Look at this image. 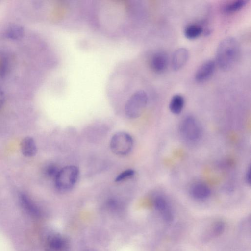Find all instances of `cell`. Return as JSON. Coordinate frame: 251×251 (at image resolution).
Masks as SVG:
<instances>
[{
  "mask_svg": "<svg viewBox=\"0 0 251 251\" xmlns=\"http://www.w3.org/2000/svg\"><path fill=\"white\" fill-rule=\"evenodd\" d=\"M240 52L238 41L233 37H228L219 44L216 53V63L224 71L230 70L237 62Z\"/></svg>",
  "mask_w": 251,
  "mask_h": 251,
  "instance_id": "6da1fadb",
  "label": "cell"
},
{
  "mask_svg": "<svg viewBox=\"0 0 251 251\" xmlns=\"http://www.w3.org/2000/svg\"><path fill=\"white\" fill-rule=\"evenodd\" d=\"M79 169L74 165H68L60 169L54 178L56 188L60 191L71 190L76 183Z\"/></svg>",
  "mask_w": 251,
  "mask_h": 251,
  "instance_id": "7a4b0ae2",
  "label": "cell"
},
{
  "mask_svg": "<svg viewBox=\"0 0 251 251\" xmlns=\"http://www.w3.org/2000/svg\"><path fill=\"white\" fill-rule=\"evenodd\" d=\"M148 101L146 92L142 90L134 92L128 99L125 107L126 115L130 119H136L141 115Z\"/></svg>",
  "mask_w": 251,
  "mask_h": 251,
  "instance_id": "3957f363",
  "label": "cell"
},
{
  "mask_svg": "<svg viewBox=\"0 0 251 251\" xmlns=\"http://www.w3.org/2000/svg\"><path fill=\"white\" fill-rule=\"evenodd\" d=\"M133 140L132 136L126 132H118L111 138L110 148L115 154L124 156L129 154L132 150Z\"/></svg>",
  "mask_w": 251,
  "mask_h": 251,
  "instance_id": "277c9868",
  "label": "cell"
},
{
  "mask_svg": "<svg viewBox=\"0 0 251 251\" xmlns=\"http://www.w3.org/2000/svg\"><path fill=\"white\" fill-rule=\"evenodd\" d=\"M180 131L183 137L189 141L199 140L201 135V129L199 122L191 116L185 117L182 120Z\"/></svg>",
  "mask_w": 251,
  "mask_h": 251,
  "instance_id": "5b68a950",
  "label": "cell"
},
{
  "mask_svg": "<svg viewBox=\"0 0 251 251\" xmlns=\"http://www.w3.org/2000/svg\"><path fill=\"white\" fill-rule=\"evenodd\" d=\"M169 58L167 54L164 51L155 52L151 56L150 65L152 69L156 73H162L167 68Z\"/></svg>",
  "mask_w": 251,
  "mask_h": 251,
  "instance_id": "8992f818",
  "label": "cell"
},
{
  "mask_svg": "<svg viewBox=\"0 0 251 251\" xmlns=\"http://www.w3.org/2000/svg\"><path fill=\"white\" fill-rule=\"evenodd\" d=\"M215 66V61L213 60H208L203 63L195 74L196 81L202 82L207 80L213 75Z\"/></svg>",
  "mask_w": 251,
  "mask_h": 251,
  "instance_id": "52a82bcc",
  "label": "cell"
},
{
  "mask_svg": "<svg viewBox=\"0 0 251 251\" xmlns=\"http://www.w3.org/2000/svg\"><path fill=\"white\" fill-rule=\"evenodd\" d=\"M189 58V51L185 48H179L174 52L171 59V66L173 70L177 71L182 68Z\"/></svg>",
  "mask_w": 251,
  "mask_h": 251,
  "instance_id": "ba28073f",
  "label": "cell"
},
{
  "mask_svg": "<svg viewBox=\"0 0 251 251\" xmlns=\"http://www.w3.org/2000/svg\"><path fill=\"white\" fill-rule=\"evenodd\" d=\"M155 208L162 215L163 218L166 222H171L173 219V214L166 200L162 196L156 197L154 201Z\"/></svg>",
  "mask_w": 251,
  "mask_h": 251,
  "instance_id": "9c48e42d",
  "label": "cell"
},
{
  "mask_svg": "<svg viewBox=\"0 0 251 251\" xmlns=\"http://www.w3.org/2000/svg\"><path fill=\"white\" fill-rule=\"evenodd\" d=\"M64 246L63 239L56 235H50L45 243V251H61Z\"/></svg>",
  "mask_w": 251,
  "mask_h": 251,
  "instance_id": "30bf717a",
  "label": "cell"
},
{
  "mask_svg": "<svg viewBox=\"0 0 251 251\" xmlns=\"http://www.w3.org/2000/svg\"><path fill=\"white\" fill-rule=\"evenodd\" d=\"M22 154L26 157L34 156L37 151V146L34 139L29 136L24 138L21 142Z\"/></svg>",
  "mask_w": 251,
  "mask_h": 251,
  "instance_id": "8fae6325",
  "label": "cell"
},
{
  "mask_svg": "<svg viewBox=\"0 0 251 251\" xmlns=\"http://www.w3.org/2000/svg\"><path fill=\"white\" fill-rule=\"evenodd\" d=\"M190 192L191 196L195 199L203 200L209 197L210 194V190L205 184L196 183L191 186Z\"/></svg>",
  "mask_w": 251,
  "mask_h": 251,
  "instance_id": "7c38bea8",
  "label": "cell"
},
{
  "mask_svg": "<svg viewBox=\"0 0 251 251\" xmlns=\"http://www.w3.org/2000/svg\"><path fill=\"white\" fill-rule=\"evenodd\" d=\"M20 201L23 208L28 214L35 217L40 215V212L38 208L26 195L21 194Z\"/></svg>",
  "mask_w": 251,
  "mask_h": 251,
  "instance_id": "4fadbf2b",
  "label": "cell"
},
{
  "mask_svg": "<svg viewBox=\"0 0 251 251\" xmlns=\"http://www.w3.org/2000/svg\"><path fill=\"white\" fill-rule=\"evenodd\" d=\"M185 103L184 98L180 94H175L171 98L169 103V109L174 114L181 112Z\"/></svg>",
  "mask_w": 251,
  "mask_h": 251,
  "instance_id": "5bb4252c",
  "label": "cell"
},
{
  "mask_svg": "<svg viewBox=\"0 0 251 251\" xmlns=\"http://www.w3.org/2000/svg\"><path fill=\"white\" fill-rule=\"evenodd\" d=\"M24 30L22 26L17 24L8 25L4 32V36L10 39H18L22 37Z\"/></svg>",
  "mask_w": 251,
  "mask_h": 251,
  "instance_id": "9a60e30c",
  "label": "cell"
},
{
  "mask_svg": "<svg viewBox=\"0 0 251 251\" xmlns=\"http://www.w3.org/2000/svg\"><path fill=\"white\" fill-rule=\"evenodd\" d=\"M204 31V29L201 25L198 24H191L185 27L184 34L187 39L194 40L200 37Z\"/></svg>",
  "mask_w": 251,
  "mask_h": 251,
  "instance_id": "2e32d148",
  "label": "cell"
},
{
  "mask_svg": "<svg viewBox=\"0 0 251 251\" xmlns=\"http://www.w3.org/2000/svg\"><path fill=\"white\" fill-rule=\"evenodd\" d=\"M10 66L8 54L5 50L0 51V77H3L7 73Z\"/></svg>",
  "mask_w": 251,
  "mask_h": 251,
  "instance_id": "e0dca14e",
  "label": "cell"
},
{
  "mask_svg": "<svg viewBox=\"0 0 251 251\" xmlns=\"http://www.w3.org/2000/svg\"><path fill=\"white\" fill-rule=\"evenodd\" d=\"M247 2L246 0H236L230 1L225 6L224 11L227 13H234L245 7Z\"/></svg>",
  "mask_w": 251,
  "mask_h": 251,
  "instance_id": "ac0fdd59",
  "label": "cell"
},
{
  "mask_svg": "<svg viewBox=\"0 0 251 251\" xmlns=\"http://www.w3.org/2000/svg\"><path fill=\"white\" fill-rule=\"evenodd\" d=\"M135 175V172L132 169H127L119 174L115 178V181L119 182L132 178Z\"/></svg>",
  "mask_w": 251,
  "mask_h": 251,
  "instance_id": "d6986e66",
  "label": "cell"
},
{
  "mask_svg": "<svg viewBox=\"0 0 251 251\" xmlns=\"http://www.w3.org/2000/svg\"><path fill=\"white\" fill-rule=\"evenodd\" d=\"M60 169L53 164H50L47 166L44 169V172L45 175L54 179L56 177Z\"/></svg>",
  "mask_w": 251,
  "mask_h": 251,
  "instance_id": "ffe728a7",
  "label": "cell"
},
{
  "mask_svg": "<svg viewBox=\"0 0 251 251\" xmlns=\"http://www.w3.org/2000/svg\"><path fill=\"white\" fill-rule=\"evenodd\" d=\"M224 229V224L222 222H218L214 227V232L215 235H219L222 233Z\"/></svg>",
  "mask_w": 251,
  "mask_h": 251,
  "instance_id": "44dd1931",
  "label": "cell"
},
{
  "mask_svg": "<svg viewBox=\"0 0 251 251\" xmlns=\"http://www.w3.org/2000/svg\"><path fill=\"white\" fill-rule=\"evenodd\" d=\"M245 180L249 185L251 184V168L250 166L249 167L248 169L247 170L246 176H245Z\"/></svg>",
  "mask_w": 251,
  "mask_h": 251,
  "instance_id": "7402d4cb",
  "label": "cell"
},
{
  "mask_svg": "<svg viewBox=\"0 0 251 251\" xmlns=\"http://www.w3.org/2000/svg\"><path fill=\"white\" fill-rule=\"evenodd\" d=\"M5 100V95L2 89L0 88V108L3 104Z\"/></svg>",
  "mask_w": 251,
  "mask_h": 251,
  "instance_id": "603a6c76",
  "label": "cell"
}]
</instances>
